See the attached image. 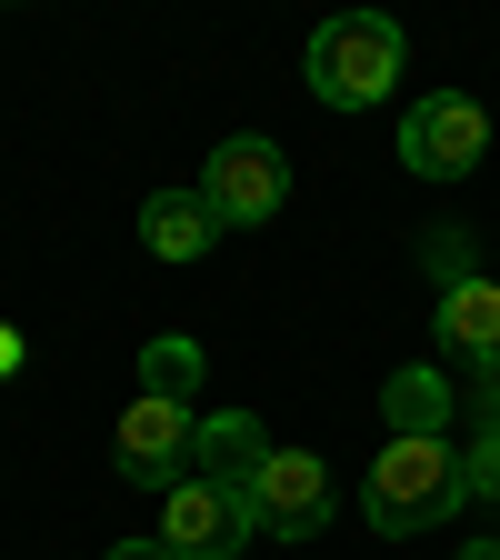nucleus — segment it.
<instances>
[{"label":"nucleus","instance_id":"f257e3e1","mask_svg":"<svg viewBox=\"0 0 500 560\" xmlns=\"http://www.w3.org/2000/svg\"><path fill=\"white\" fill-rule=\"evenodd\" d=\"M461 501H470V490H461V451H451V441H391V451L371 460V480H361V521H371L381 540L441 530Z\"/></svg>","mask_w":500,"mask_h":560},{"label":"nucleus","instance_id":"f03ea898","mask_svg":"<svg viewBox=\"0 0 500 560\" xmlns=\"http://www.w3.org/2000/svg\"><path fill=\"white\" fill-rule=\"evenodd\" d=\"M400 60H410L400 21H381V11H340V21L311 31V101H330V110H371V101H391Z\"/></svg>","mask_w":500,"mask_h":560},{"label":"nucleus","instance_id":"7ed1b4c3","mask_svg":"<svg viewBox=\"0 0 500 560\" xmlns=\"http://www.w3.org/2000/svg\"><path fill=\"white\" fill-rule=\"evenodd\" d=\"M200 200L221 210V231H260L270 210L291 200V161H280V140H260V130L221 140V151L200 161Z\"/></svg>","mask_w":500,"mask_h":560},{"label":"nucleus","instance_id":"20e7f679","mask_svg":"<svg viewBox=\"0 0 500 560\" xmlns=\"http://www.w3.org/2000/svg\"><path fill=\"white\" fill-rule=\"evenodd\" d=\"M400 161H410L420 180L480 171V161H490V110H480L470 91H420V110L400 120Z\"/></svg>","mask_w":500,"mask_h":560},{"label":"nucleus","instance_id":"39448f33","mask_svg":"<svg viewBox=\"0 0 500 560\" xmlns=\"http://www.w3.org/2000/svg\"><path fill=\"white\" fill-rule=\"evenodd\" d=\"M190 441H200V420L181 400H130L120 431H111V470L130 490H161V501H171V490L190 480Z\"/></svg>","mask_w":500,"mask_h":560},{"label":"nucleus","instance_id":"423d86ee","mask_svg":"<svg viewBox=\"0 0 500 560\" xmlns=\"http://www.w3.org/2000/svg\"><path fill=\"white\" fill-rule=\"evenodd\" d=\"M251 501L241 490H221V480H181L171 501H161V540H171V560H241L251 550Z\"/></svg>","mask_w":500,"mask_h":560},{"label":"nucleus","instance_id":"0eeeda50","mask_svg":"<svg viewBox=\"0 0 500 560\" xmlns=\"http://www.w3.org/2000/svg\"><path fill=\"white\" fill-rule=\"evenodd\" d=\"M251 521L270 540H321L330 530V470H321V451H270V470L251 490Z\"/></svg>","mask_w":500,"mask_h":560},{"label":"nucleus","instance_id":"6e6552de","mask_svg":"<svg viewBox=\"0 0 500 560\" xmlns=\"http://www.w3.org/2000/svg\"><path fill=\"white\" fill-rule=\"evenodd\" d=\"M270 451L280 441H260V420L251 410H210L200 420V441H190V480H221V490H260V470H270Z\"/></svg>","mask_w":500,"mask_h":560},{"label":"nucleus","instance_id":"1a4fd4ad","mask_svg":"<svg viewBox=\"0 0 500 560\" xmlns=\"http://www.w3.org/2000/svg\"><path fill=\"white\" fill-rule=\"evenodd\" d=\"M140 241H151V260H210L221 250V210L200 190H151L140 200Z\"/></svg>","mask_w":500,"mask_h":560},{"label":"nucleus","instance_id":"9d476101","mask_svg":"<svg viewBox=\"0 0 500 560\" xmlns=\"http://www.w3.org/2000/svg\"><path fill=\"white\" fill-rule=\"evenodd\" d=\"M451 410H461L451 381H441V371H420V361L381 381V420H391V441H441V431H451Z\"/></svg>","mask_w":500,"mask_h":560},{"label":"nucleus","instance_id":"9b49d317","mask_svg":"<svg viewBox=\"0 0 500 560\" xmlns=\"http://www.w3.org/2000/svg\"><path fill=\"white\" fill-rule=\"evenodd\" d=\"M441 340L461 350L470 371H500V280H470V291L441 301Z\"/></svg>","mask_w":500,"mask_h":560},{"label":"nucleus","instance_id":"f8f14e48","mask_svg":"<svg viewBox=\"0 0 500 560\" xmlns=\"http://www.w3.org/2000/svg\"><path fill=\"white\" fill-rule=\"evenodd\" d=\"M190 390H200V340H140V400H181L190 410Z\"/></svg>","mask_w":500,"mask_h":560},{"label":"nucleus","instance_id":"ddd939ff","mask_svg":"<svg viewBox=\"0 0 500 560\" xmlns=\"http://www.w3.org/2000/svg\"><path fill=\"white\" fill-rule=\"evenodd\" d=\"M420 270H431V291H441V301H451V291H470V280H480L470 231H420Z\"/></svg>","mask_w":500,"mask_h":560},{"label":"nucleus","instance_id":"4468645a","mask_svg":"<svg viewBox=\"0 0 500 560\" xmlns=\"http://www.w3.org/2000/svg\"><path fill=\"white\" fill-rule=\"evenodd\" d=\"M461 490H470V501H500V431H480L461 451Z\"/></svg>","mask_w":500,"mask_h":560},{"label":"nucleus","instance_id":"2eb2a0df","mask_svg":"<svg viewBox=\"0 0 500 560\" xmlns=\"http://www.w3.org/2000/svg\"><path fill=\"white\" fill-rule=\"evenodd\" d=\"M470 420H480V431H500V371L470 381Z\"/></svg>","mask_w":500,"mask_h":560},{"label":"nucleus","instance_id":"dca6fc26","mask_svg":"<svg viewBox=\"0 0 500 560\" xmlns=\"http://www.w3.org/2000/svg\"><path fill=\"white\" fill-rule=\"evenodd\" d=\"M111 560H171V540H161V530H151V540H120Z\"/></svg>","mask_w":500,"mask_h":560},{"label":"nucleus","instance_id":"f3484780","mask_svg":"<svg viewBox=\"0 0 500 560\" xmlns=\"http://www.w3.org/2000/svg\"><path fill=\"white\" fill-rule=\"evenodd\" d=\"M21 371V330H0V381H11Z\"/></svg>","mask_w":500,"mask_h":560},{"label":"nucleus","instance_id":"a211bd4d","mask_svg":"<svg viewBox=\"0 0 500 560\" xmlns=\"http://www.w3.org/2000/svg\"><path fill=\"white\" fill-rule=\"evenodd\" d=\"M461 560H500V530H490V540H470V550H461Z\"/></svg>","mask_w":500,"mask_h":560}]
</instances>
